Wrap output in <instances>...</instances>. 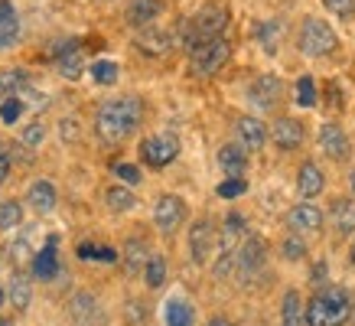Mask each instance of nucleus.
Masks as SVG:
<instances>
[{"instance_id": "4c0bfd02", "label": "nucleus", "mask_w": 355, "mask_h": 326, "mask_svg": "<svg viewBox=\"0 0 355 326\" xmlns=\"http://www.w3.org/2000/svg\"><path fill=\"white\" fill-rule=\"evenodd\" d=\"M323 7L339 20H355V0H323Z\"/></svg>"}, {"instance_id": "473e14b6", "label": "nucleus", "mask_w": 355, "mask_h": 326, "mask_svg": "<svg viewBox=\"0 0 355 326\" xmlns=\"http://www.w3.org/2000/svg\"><path fill=\"white\" fill-rule=\"evenodd\" d=\"M23 222V209L20 203H13V199H3L0 203V232H10Z\"/></svg>"}, {"instance_id": "a211bd4d", "label": "nucleus", "mask_w": 355, "mask_h": 326, "mask_svg": "<svg viewBox=\"0 0 355 326\" xmlns=\"http://www.w3.org/2000/svg\"><path fill=\"white\" fill-rule=\"evenodd\" d=\"M235 130H238V144H241L245 151H261L264 141H268V128H264L258 118H238Z\"/></svg>"}, {"instance_id": "2eb2a0df", "label": "nucleus", "mask_w": 355, "mask_h": 326, "mask_svg": "<svg viewBox=\"0 0 355 326\" xmlns=\"http://www.w3.org/2000/svg\"><path fill=\"white\" fill-rule=\"evenodd\" d=\"M55 248H59V239H55V235H49L46 248L33 255V264H30L33 277H40V281H53L55 274H59V255H55Z\"/></svg>"}, {"instance_id": "b1692460", "label": "nucleus", "mask_w": 355, "mask_h": 326, "mask_svg": "<svg viewBox=\"0 0 355 326\" xmlns=\"http://www.w3.org/2000/svg\"><path fill=\"white\" fill-rule=\"evenodd\" d=\"M280 326H306V310H303L300 291L284 293V307H280Z\"/></svg>"}, {"instance_id": "f704fd0d", "label": "nucleus", "mask_w": 355, "mask_h": 326, "mask_svg": "<svg viewBox=\"0 0 355 326\" xmlns=\"http://www.w3.org/2000/svg\"><path fill=\"white\" fill-rule=\"evenodd\" d=\"M293 101L300 105V108H313L316 105V82H313L310 76H303L300 82H297V88H293Z\"/></svg>"}, {"instance_id": "6e6552de", "label": "nucleus", "mask_w": 355, "mask_h": 326, "mask_svg": "<svg viewBox=\"0 0 355 326\" xmlns=\"http://www.w3.org/2000/svg\"><path fill=\"white\" fill-rule=\"evenodd\" d=\"M53 59H55L59 76H65V78H82V72H85V59H82V43H78V40H62V43H55Z\"/></svg>"}, {"instance_id": "3c124183", "label": "nucleus", "mask_w": 355, "mask_h": 326, "mask_svg": "<svg viewBox=\"0 0 355 326\" xmlns=\"http://www.w3.org/2000/svg\"><path fill=\"white\" fill-rule=\"evenodd\" d=\"M0 307H3V287H0Z\"/></svg>"}, {"instance_id": "0eeeda50", "label": "nucleus", "mask_w": 355, "mask_h": 326, "mask_svg": "<svg viewBox=\"0 0 355 326\" xmlns=\"http://www.w3.org/2000/svg\"><path fill=\"white\" fill-rule=\"evenodd\" d=\"M235 264L245 277L258 274L261 268L268 264V241L261 239V235H245V241H241L235 251Z\"/></svg>"}, {"instance_id": "393cba45", "label": "nucleus", "mask_w": 355, "mask_h": 326, "mask_svg": "<svg viewBox=\"0 0 355 326\" xmlns=\"http://www.w3.org/2000/svg\"><path fill=\"white\" fill-rule=\"evenodd\" d=\"M26 199H30V206L36 209V212H53L55 209V186L49 183V180H36V183L30 186V193H26Z\"/></svg>"}, {"instance_id": "5701e85b", "label": "nucleus", "mask_w": 355, "mask_h": 326, "mask_svg": "<svg viewBox=\"0 0 355 326\" xmlns=\"http://www.w3.org/2000/svg\"><path fill=\"white\" fill-rule=\"evenodd\" d=\"M218 166H222L228 176H241L248 170V151L241 144H228V147L218 151Z\"/></svg>"}, {"instance_id": "7c9ffc66", "label": "nucleus", "mask_w": 355, "mask_h": 326, "mask_svg": "<svg viewBox=\"0 0 355 326\" xmlns=\"http://www.w3.org/2000/svg\"><path fill=\"white\" fill-rule=\"evenodd\" d=\"M105 203H108V209H114V212H128V209L137 206L134 193L124 189V186H111L108 193H105Z\"/></svg>"}, {"instance_id": "4be33fe9", "label": "nucleus", "mask_w": 355, "mask_h": 326, "mask_svg": "<svg viewBox=\"0 0 355 326\" xmlns=\"http://www.w3.org/2000/svg\"><path fill=\"white\" fill-rule=\"evenodd\" d=\"M173 46V36L163 30H150V26H144V33L137 36V49L144 55H163L166 49Z\"/></svg>"}, {"instance_id": "4468645a", "label": "nucleus", "mask_w": 355, "mask_h": 326, "mask_svg": "<svg viewBox=\"0 0 355 326\" xmlns=\"http://www.w3.org/2000/svg\"><path fill=\"white\" fill-rule=\"evenodd\" d=\"M287 228L293 232H320L323 228V209L313 203H300L287 212Z\"/></svg>"}, {"instance_id": "9d476101", "label": "nucleus", "mask_w": 355, "mask_h": 326, "mask_svg": "<svg viewBox=\"0 0 355 326\" xmlns=\"http://www.w3.org/2000/svg\"><path fill=\"white\" fill-rule=\"evenodd\" d=\"M186 218V206L180 196H160L157 199V206H153V222H157V228L160 232H176L180 228V222Z\"/></svg>"}, {"instance_id": "f8f14e48", "label": "nucleus", "mask_w": 355, "mask_h": 326, "mask_svg": "<svg viewBox=\"0 0 355 326\" xmlns=\"http://www.w3.org/2000/svg\"><path fill=\"white\" fill-rule=\"evenodd\" d=\"M320 147H323L329 160H345L349 151H352V144H349V137H345V130L339 124H323L320 128Z\"/></svg>"}, {"instance_id": "6ab92c4d", "label": "nucleus", "mask_w": 355, "mask_h": 326, "mask_svg": "<svg viewBox=\"0 0 355 326\" xmlns=\"http://www.w3.org/2000/svg\"><path fill=\"white\" fill-rule=\"evenodd\" d=\"M326 186V176L323 170L316 166V163H303L300 170H297V193L303 199H313V196H320Z\"/></svg>"}, {"instance_id": "a18cd8bd", "label": "nucleus", "mask_w": 355, "mask_h": 326, "mask_svg": "<svg viewBox=\"0 0 355 326\" xmlns=\"http://www.w3.org/2000/svg\"><path fill=\"white\" fill-rule=\"evenodd\" d=\"M7 176H10V153L0 151V186L7 183Z\"/></svg>"}, {"instance_id": "79ce46f5", "label": "nucleus", "mask_w": 355, "mask_h": 326, "mask_svg": "<svg viewBox=\"0 0 355 326\" xmlns=\"http://www.w3.org/2000/svg\"><path fill=\"white\" fill-rule=\"evenodd\" d=\"M326 281H329V268H326V261H316L310 271V284L313 287H326Z\"/></svg>"}, {"instance_id": "f03ea898", "label": "nucleus", "mask_w": 355, "mask_h": 326, "mask_svg": "<svg viewBox=\"0 0 355 326\" xmlns=\"http://www.w3.org/2000/svg\"><path fill=\"white\" fill-rule=\"evenodd\" d=\"M306 326H343L352 316V297L339 284L316 287L313 300L306 307Z\"/></svg>"}, {"instance_id": "49530a36", "label": "nucleus", "mask_w": 355, "mask_h": 326, "mask_svg": "<svg viewBox=\"0 0 355 326\" xmlns=\"http://www.w3.org/2000/svg\"><path fill=\"white\" fill-rule=\"evenodd\" d=\"M78 258L82 261H98V248L95 245H88V241H82V245H78Z\"/></svg>"}, {"instance_id": "f257e3e1", "label": "nucleus", "mask_w": 355, "mask_h": 326, "mask_svg": "<svg viewBox=\"0 0 355 326\" xmlns=\"http://www.w3.org/2000/svg\"><path fill=\"white\" fill-rule=\"evenodd\" d=\"M140 118H144L140 98H130V95L111 98V101H105L95 114V134L105 144H121L140 128Z\"/></svg>"}, {"instance_id": "58836bf2", "label": "nucleus", "mask_w": 355, "mask_h": 326, "mask_svg": "<svg viewBox=\"0 0 355 326\" xmlns=\"http://www.w3.org/2000/svg\"><path fill=\"white\" fill-rule=\"evenodd\" d=\"M20 114H23L20 98H3V101H0V121H3V124H13Z\"/></svg>"}, {"instance_id": "39448f33", "label": "nucleus", "mask_w": 355, "mask_h": 326, "mask_svg": "<svg viewBox=\"0 0 355 326\" xmlns=\"http://www.w3.org/2000/svg\"><path fill=\"white\" fill-rule=\"evenodd\" d=\"M232 59V43L225 36H216V40H205L196 49H189V62H193L196 76H216L218 69Z\"/></svg>"}, {"instance_id": "72a5a7b5", "label": "nucleus", "mask_w": 355, "mask_h": 326, "mask_svg": "<svg viewBox=\"0 0 355 326\" xmlns=\"http://www.w3.org/2000/svg\"><path fill=\"white\" fill-rule=\"evenodd\" d=\"M144 251H147V245L144 241H134L130 239L128 241V248H124V264H128V271L130 274H137V271H144Z\"/></svg>"}, {"instance_id": "37998d69", "label": "nucleus", "mask_w": 355, "mask_h": 326, "mask_svg": "<svg viewBox=\"0 0 355 326\" xmlns=\"http://www.w3.org/2000/svg\"><path fill=\"white\" fill-rule=\"evenodd\" d=\"M10 258L17 261V264H23V261H30V241L26 239H17L10 245Z\"/></svg>"}, {"instance_id": "c756f323", "label": "nucleus", "mask_w": 355, "mask_h": 326, "mask_svg": "<svg viewBox=\"0 0 355 326\" xmlns=\"http://www.w3.org/2000/svg\"><path fill=\"white\" fill-rule=\"evenodd\" d=\"M144 281H147V287H163V281H166V261H163V255H150L147 258V264H144Z\"/></svg>"}, {"instance_id": "2f4dec72", "label": "nucleus", "mask_w": 355, "mask_h": 326, "mask_svg": "<svg viewBox=\"0 0 355 326\" xmlns=\"http://www.w3.org/2000/svg\"><path fill=\"white\" fill-rule=\"evenodd\" d=\"M10 300H13V307H17V310H26V307H30L33 287H30V277H26V274H17V277H13V284H10Z\"/></svg>"}, {"instance_id": "ddd939ff", "label": "nucleus", "mask_w": 355, "mask_h": 326, "mask_svg": "<svg viewBox=\"0 0 355 326\" xmlns=\"http://www.w3.org/2000/svg\"><path fill=\"white\" fill-rule=\"evenodd\" d=\"M69 314L76 320L78 326H101L105 323V314H101V307L92 293H76L72 297V304H69Z\"/></svg>"}, {"instance_id": "c85d7f7f", "label": "nucleus", "mask_w": 355, "mask_h": 326, "mask_svg": "<svg viewBox=\"0 0 355 326\" xmlns=\"http://www.w3.org/2000/svg\"><path fill=\"white\" fill-rule=\"evenodd\" d=\"M163 316H166V326H193V307L186 300H170Z\"/></svg>"}, {"instance_id": "ea45409f", "label": "nucleus", "mask_w": 355, "mask_h": 326, "mask_svg": "<svg viewBox=\"0 0 355 326\" xmlns=\"http://www.w3.org/2000/svg\"><path fill=\"white\" fill-rule=\"evenodd\" d=\"M114 176H118V180H124V183H130V186H137L140 180H144L134 163H114Z\"/></svg>"}, {"instance_id": "e433bc0d", "label": "nucleus", "mask_w": 355, "mask_h": 326, "mask_svg": "<svg viewBox=\"0 0 355 326\" xmlns=\"http://www.w3.org/2000/svg\"><path fill=\"white\" fill-rule=\"evenodd\" d=\"M245 193H248L245 176H228V180L218 183V196H222V199H238V196H245Z\"/></svg>"}, {"instance_id": "9b49d317", "label": "nucleus", "mask_w": 355, "mask_h": 326, "mask_svg": "<svg viewBox=\"0 0 355 326\" xmlns=\"http://www.w3.org/2000/svg\"><path fill=\"white\" fill-rule=\"evenodd\" d=\"M212 248H216V228H212V222L199 218V222L189 228V255H193L196 264H205L209 255H212Z\"/></svg>"}, {"instance_id": "c9c22d12", "label": "nucleus", "mask_w": 355, "mask_h": 326, "mask_svg": "<svg viewBox=\"0 0 355 326\" xmlns=\"http://www.w3.org/2000/svg\"><path fill=\"white\" fill-rule=\"evenodd\" d=\"M118 62H108V59H101V62L92 65V78H95L98 85H114L118 82Z\"/></svg>"}, {"instance_id": "7ed1b4c3", "label": "nucleus", "mask_w": 355, "mask_h": 326, "mask_svg": "<svg viewBox=\"0 0 355 326\" xmlns=\"http://www.w3.org/2000/svg\"><path fill=\"white\" fill-rule=\"evenodd\" d=\"M225 26H228V10H225V7H218V3L202 7L193 20L183 23V46H186V53H189V49H196L199 43H205V40L225 36Z\"/></svg>"}, {"instance_id": "de8ad7c7", "label": "nucleus", "mask_w": 355, "mask_h": 326, "mask_svg": "<svg viewBox=\"0 0 355 326\" xmlns=\"http://www.w3.org/2000/svg\"><path fill=\"white\" fill-rule=\"evenodd\" d=\"M209 326H232V320H225V316H212V320H209Z\"/></svg>"}, {"instance_id": "f3484780", "label": "nucleus", "mask_w": 355, "mask_h": 326, "mask_svg": "<svg viewBox=\"0 0 355 326\" xmlns=\"http://www.w3.org/2000/svg\"><path fill=\"white\" fill-rule=\"evenodd\" d=\"M160 13H163V0H130L128 23L134 30H144V26H153V20Z\"/></svg>"}, {"instance_id": "cd10ccee", "label": "nucleus", "mask_w": 355, "mask_h": 326, "mask_svg": "<svg viewBox=\"0 0 355 326\" xmlns=\"http://www.w3.org/2000/svg\"><path fill=\"white\" fill-rule=\"evenodd\" d=\"M280 36H284V20H264L258 26V43L264 53H277V46H280Z\"/></svg>"}, {"instance_id": "a19ab883", "label": "nucleus", "mask_w": 355, "mask_h": 326, "mask_svg": "<svg viewBox=\"0 0 355 326\" xmlns=\"http://www.w3.org/2000/svg\"><path fill=\"white\" fill-rule=\"evenodd\" d=\"M280 251H284V258H287V261H300L303 255H306V245H303L297 235H291V239L284 241V248H280Z\"/></svg>"}, {"instance_id": "603ef678", "label": "nucleus", "mask_w": 355, "mask_h": 326, "mask_svg": "<svg viewBox=\"0 0 355 326\" xmlns=\"http://www.w3.org/2000/svg\"><path fill=\"white\" fill-rule=\"evenodd\" d=\"M352 264H355V245H352Z\"/></svg>"}, {"instance_id": "20e7f679", "label": "nucleus", "mask_w": 355, "mask_h": 326, "mask_svg": "<svg viewBox=\"0 0 355 326\" xmlns=\"http://www.w3.org/2000/svg\"><path fill=\"white\" fill-rule=\"evenodd\" d=\"M339 46V36L326 20L320 17H306L300 26V53L310 55V59H320V55H329Z\"/></svg>"}, {"instance_id": "dca6fc26", "label": "nucleus", "mask_w": 355, "mask_h": 326, "mask_svg": "<svg viewBox=\"0 0 355 326\" xmlns=\"http://www.w3.org/2000/svg\"><path fill=\"white\" fill-rule=\"evenodd\" d=\"M270 137H274V147H280V151H297L303 144V124L293 118H280L274 121Z\"/></svg>"}, {"instance_id": "412c9836", "label": "nucleus", "mask_w": 355, "mask_h": 326, "mask_svg": "<svg viewBox=\"0 0 355 326\" xmlns=\"http://www.w3.org/2000/svg\"><path fill=\"white\" fill-rule=\"evenodd\" d=\"M17 36H20V17H17L10 0H3V7H0V49H10L17 43Z\"/></svg>"}, {"instance_id": "1a4fd4ad", "label": "nucleus", "mask_w": 355, "mask_h": 326, "mask_svg": "<svg viewBox=\"0 0 355 326\" xmlns=\"http://www.w3.org/2000/svg\"><path fill=\"white\" fill-rule=\"evenodd\" d=\"M280 95H284V82H280L277 76H258L251 85H248V98H251V105H258L261 111H270L274 105L280 101Z\"/></svg>"}, {"instance_id": "8fccbe9b", "label": "nucleus", "mask_w": 355, "mask_h": 326, "mask_svg": "<svg viewBox=\"0 0 355 326\" xmlns=\"http://www.w3.org/2000/svg\"><path fill=\"white\" fill-rule=\"evenodd\" d=\"M0 326H13V323H10V320H0Z\"/></svg>"}, {"instance_id": "09e8293b", "label": "nucleus", "mask_w": 355, "mask_h": 326, "mask_svg": "<svg viewBox=\"0 0 355 326\" xmlns=\"http://www.w3.org/2000/svg\"><path fill=\"white\" fill-rule=\"evenodd\" d=\"M349 186H352V193H355V170H352V176H349Z\"/></svg>"}, {"instance_id": "423d86ee", "label": "nucleus", "mask_w": 355, "mask_h": 326, "mask_svg": "<svg viewBox=\"0 0 355 326\" xmlns=\"http://www.w3.org/2000/svg\"><path fill=\"white\" fill-rule=\"evenodd\" d=\"M140 157H144L147 166L163 170V166H170L180 157V141L173 134H153V137H147V141L140 144Z\"/></svg>"}, {"instance_id": "bb28decb", "label": "nucleus", "mask_w": 355, "mask_h": 326, "mask_svg": "<svg viewBox=\"0 0 355 326\" xmlns=\"http://www.w3.org/2000/svg\"><path fill=\"white\" fill-rule=\"evenodd\" d=\"M333 225L339 235L355 232V203L352 199H336L333 203Z\"/></svg>"}, {"instance_id": "c03bdc74", "label": "nucleus", "mask_w": 355, "mask_h": 326, "mask_svg": "<svg viewBox=\"0 0 355 326\" xmlns=\"http://www.w3.org/2000/svg\"><path fill=\"white\" fill-rule=\"evenodd\" d=\"M46 137V128L43 124H30V128L23 130V144H30V147H36V144Z\"/></svg>"}, {"instance_id": "aec40b11", "label": "nucleus", "mask_w": 355, "mask_h": 326, "mask_svg": "<svg viewBox=\"0 0 355 326\" xmlns=\"http://www.w3.org/2000/svg\"><path fill=\"white\" fill-rule=\"evenodd\" d=\"M248 228H245V218L238 216V212H232V216L225 218V225H222V255H232L235 258L238 245L245 241Z\"/></svg>"}, {"instance_id": "a878e982", "label": "nucleus", "mask_w": 355, "mask_h": 326, "mask_svg": "<svg viewBox=\"0 0 355 326\" xmlns=\"http://www.w3.org/2000/svg\"><path fill=\"white\" fill-rule=\"evenodd\" d=\"M30 88V76L23 72V69H7V72H0V101L3 98H17L20 92Z\"/></svg>"}]
</instances>
